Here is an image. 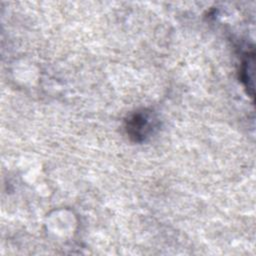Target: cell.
Masks as SVG:
<instances>
[{"label": "cell", "mask_w": 256, "mask_h": 256, "mask_svg": "<svg viewBox=\"0 0 256 256\" xmlns=\"http://www.w3.org/2000/svg\"><path fill=\"white\" fill-rule=\"evenodd\" d=\"M154 127L153 116L150 112H137L127 121V133L135 141L145 139Z\"/></svg>", "instance_id": "obj_1"}]
</instances>
